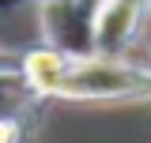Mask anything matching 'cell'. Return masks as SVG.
<instances>
[{
	"label": "cell",
	"instance_id": "1",
	"mask_svg": "<svg viewBox=\"0 0 151 143\" xmlns=\"http://www.w3.org/2000/svg\"><path fill=\"white\" fill-rule=\"evenodd\" d=\"M53 98H83V102H106V98H151V72L132 64L125 56H72L57 83Z\"/></svg>",
	"mask_w": 151,
	"mask_h": 143
},
{
	"label": "cell",
	"instance_id": "2",
	"mask_svg": "<svg viewBox=\"0 0 151 143\" xmlns=\"http://www.w3.org/2000/svg\"><path fill=\"white\" fill-rule=\"evenodd\" d=\"M0 143H19V121L0 117Z\"/></svg>",
	"mask_w": 151,
	"mask_h": 143
}]
</instances>
